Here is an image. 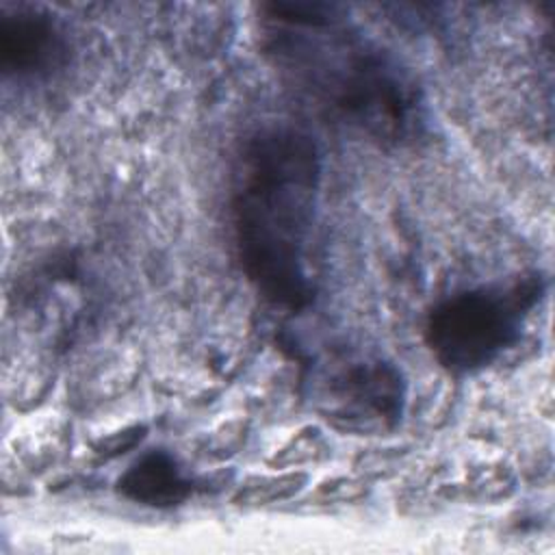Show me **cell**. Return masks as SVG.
Here are the masks:
<instances>
[{
  "label": "cell",
  "instance_id": "obj_1",
  "mask_svg": "<svg viewBox=\"0 0 555 555\" xmlns=\"http://www.w3.org/2000/svg\"><path fill=\"white\" fill-rule=\"evenodd\" d=\"M321 158L295 126H267L243 147L232 212L241 264L273 304L297 310L312 297L306 251L312 234Z\"/></svg>",
  "mask_w": 555,
  "mask_h": 555
},
{
  "label": "cell",
  "instance_id": "obj_2",
  "mask_svg": "<svg viewBox=\"0 0 555 555\" xmlns=\"http://www.w3.org/2000/svg\"><path fill=\"white\" fill-rule=\"evenodd\" d=\"M269 54L334 121L379 145H399L423 130L416 80L392 54L349 28L343 7L319 24H271Z\"/></svg>",
  "mask_w": 555,
  "mask_h": 555
},
{
  "label": "cell",
  "instance_id": "obj_3",
  "mask_svg": "<svg viewBox=\"0 0 555 555\" xmlns=\"http://www.w3.org/2000/svg\"><path fill=\"white\" fill-rule=\"evenodd\" d=\"M542 291V278L533 273L440 301L425 325L434 358L453 373H470L490 364L520 336L522 321Z\"/></svg>",
  "mask_w": 555,
  "mask_h": 555
},
{
  "label": "cell",
  "instance_id": "obj_4",
  "mask_svg": "<svg viewBox=\"0 0 555 555\" xmlns=\"http://www.w3.org/2000/svg\"><path fill=\"white\" fill-rule=\"evenodd\" d=\"M330 416L349 429L392 427L403 408L399 371L382 360H358L330 379Z\"/></svg>",
  "mask_w": 555,
  "mask_h": 555
},
{
  "label": "cell",
  "instance_id": "obj_5",
  "mask_svg": "<svg viewBox=\"0 0 555 555\" xmlns=\"http://www.w3.org/2000/svg\"><path fill=\"white\" fill-rule=\"evenodd\" d=\"M65 56V39L50 13L35 7L0 11V69L13 78L50 74Z\"/></svg>",
  "mask_w": 555,
  "mask_h": 555
},
{
  "label": "cell",
  "instance_id": "obj_6",
  "mask_svg": "<svg viewBox=\"0 0 555 555\" xmlns=\"http://www.w3.org/2000/svg\"><path fill=\"white\" fill-rule=\"evenodd\" d=\"M193 479L182 473L176 457L163 449L143 453L117 479V492L150 507L180 505L193 494Z\"/></svg>",
  "mask_w": 555,
  "mask_h": 555
}]
</instances>
